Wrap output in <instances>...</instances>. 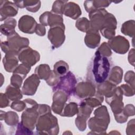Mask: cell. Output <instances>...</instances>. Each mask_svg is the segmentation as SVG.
<instances>
[{
  "label": "cell",
  "instance_id": "obj_1",
  "mask_svg": "<svg viewBox=\"0 0 135 135\" xmlns=\"http://www.w3.org/2000/svg\"><path fill=\"white\" fill-rule=\"evenodd\" d=\"M110 69L111 63L108 57L101 55L97 50L89 63L86 80L96 86L107 80Z\"/></svg>",
  "mask_w": 135,
  "mask_h": 135
},
{
  "label": "cell",
  "instance_id": "obj_2",
  "mask_svg": "<svg viewBox=\"0 0 135 135\" xmlns=\"http://www.w3.org/2000/svg\"><path fill=\"white\" fill-rule=\"evenodd\" d=\"M91 28L98 31L103 28H117V22L115 16L104 9L100 8L89 13Z\"/></svg>",
  "mask_w": 135,
  "mask_h": 135
},
{
  "label": "cell",
  "instance_id": "obj_3",
  "mask_svg": "<svg viewBox=\"0 0 135 135\" xmlns=\"http://www.w3.org/2000/svg\"><path fill=\"white\" fill-rule=\"evenodd\" d=\"M93 114L94 116L88 121V127L91 130V132L89 134H105L110 122V117L107 107H99L94 110Z\"/></svg>",
  "mask_w": 135,
  "mask_h": 135
},
{
  "label": "cell",
  "instance_id": "obj_4",
  "mask_svg": "<svg viewBox=\"0 0 135 135\" xmlns=\"http://www.w3.org/2000/svg\"><path fill=\"white\" fill-rule=\"evenodd\" d=\"M35 127L40 134L56 135L59 131L57 119L51 112L39 115Z\"/></svg>",
  "mask_w": 135,
  "mask_h": 135
},
{
  "label": "cell",
  "instance_id": "obj_5",
  "mask_svg": "<svg viewBox=\"0 0 135 135\" xmlns=\"http://www.w3.org/2000/svg\"><path fill=\"white\" fill-rule=\"evenodd\" d=\"M29 40L26 37H21L17 33L7 36L6 41L1 43V49L5 54H12L18 56L22 49L28 46Z\"/></svg>",
  "mask_w": 135,
  "mask_h": 135
},
{
  "label": "cell",
  "instance_id": "obj_6",
  "mask_svg": "<svg viewBox=\"0 0 135 135\" xmlns=\"http://www.w3.org/2000/svg\"><path fill=\"white\" fill-rule=\"evenodd\" d=\"M76 85V79L75 75L69 71L64 75L61 76L59 82L52 88L53 92L62 90L69 97L74 94L75 87Z\"/></svg>",
  "mask_w": 135,
  "mask_h": 135
},
{
  "label": "cell",
  "instance_id": "obj_7",
  "mask_svg": "<svg viewBox=\"0 0 135 135\" xmlns=\"http://www.w3.org/2000/svg\"><path fill=\"white\" fill-rule=\"evenodd\" d=\"M38 104L37 103L33 105H27L26 108L21 115V122L27 128L33 131L35 127L37 119L39 117L38 112Z\"/></svg>",
  "mask_w": 135,
  "mask_h": 135
},
{
  "label": "cell",
  "instance_id": "obj_8",
  "mask_svg": "<svg viewBox=\"0 0 135 135\" xmlns=\"http://www.w3.org/2000/svg\"><path fill=\"white\" fill-rule=\"evenodd\" d=\"M93 108L82 101L79 107L77 117L75 120L76 127L80 131H84L86 128V121L90 117Z\"/></svg>",
  "mask_w": 135,
  "mask_h": 135
},
{
  "label": "cell",
  "instance_id": "obj_9",
  "mask_svg": "<svg viewBox=\"0 0 135 135\" xmlns=\"http://www.w3.org/2000/svg\"><path fill=\"white\" fill-rule=\"evenodd\" d=\"M18 60L23 64L31 67L40 61V53L29 46L23 48L18 54Z\"/></svg>",
  "mask_w": 135,
  "mask_h": 135
},
{
  "label": "cell",
  "instance_id": "obj_10",
  "mask_svg": "<svg viewBox=\"0 0 135 135\" xmlns=\"http://www.w3.org/2000/svg\"><path fill=\"white\" fill-rule=\"evenodd\" d=\"M64 31V24L54 26L49 29L47 37L54 47L58 48L63 44L65 39Z\"/></svg>",
  "mask_w": 135,
  "mask_h": 135
},
{
  "label": "cell",
  "instance_id": "obj_11",
  "mask_svg": "<svg viewBox=\"0 0 135 135\" xmlns=\"http://www.w3.org/2000/svg\"><path fill=\"white\" fill-rule=\"evenodd\" d=\"M96 92V86L92 83L86 81L76 84L74 94L77 98L84 99L93 96Z\"/></svg>",
  "mask_w": 135,
  "mask_h": 135
},
{
  "label": "cell",
  "instance_id": "obj_12",
  "mask_svg": "<svg viewBox=\"0 0 135 135\" xmlns=\"http://www.w3.org/2000/svg\"><path fill=\"white\" fill-rule=\"evenodd\" d=\"M122 100L123 93L120 86H117L112 96L110 98H105V101L110 105L113 114H118L122 112L124 107Z\"/></svg>",
  "mask_w": 135,
  "mask_h": 135
},
{
  "label": "cell",
  "instance_id": "obj_13",
  "mask_svg": "<svg viewBox=\"0 0 135 135\" xmlns=\"http://www.w3.org/2000/svg\"><path fill=\"white\" fill-rule=\"evenodd\" d=\"M107 43L110 49L115 53L120 54L126 53L130 47L129 41L121 35H118L109 40Z\"/></svg>",
  "mask_w": 135,
  "mask_h": 135
},
{
  "label": "cell",
  "instance_id": "obj_14",
  "mask_svg": "<svg viewBox=\"0 0 135 135\" xmlns=\"http://www.w3.org/2000/svg\"><path fill=\"white\" fill-rule=\"evenodd\" d=\"M69 96L62 90L54 92L53 96V102L51 109L54 113L60 115L64 109Z\"/></svg>",
  "mask_w": 135,
  "mask_h": 135
},
{
  "label": "cell",
  "instance_id": "obj_15",
  "mask_svg": "<svg viewBox=\"0 0 135 135\" xmlns=\"http://www.w3.org/2000/svg\"><path fill=\"white\" fill-rule=\"evenodd\" d=\"M18 7L14 2L8 1H0L1 21L15 16L17 14Z\"/></svg>",
  "mask_w": 135,
  "mask_h": 135
},
{
  "label": "cell",
  "instance_id": "obj_16",
  "mask_svg": "<svg viewBox=\"0 0 135 135\" xmlns=\"http://www.w3.org/2000/svg\"><path fill=\"white\" fill-rule=\"evenodd\" d=\"M39 21L41 24L44 26H50V27L64 24L62 15L49 11L45 12L41 14Z\"/></svg>",
  "mask_w": 135,
  "mask_h": 135
},
{
  "label": "cell",
  "instance_id": "obj_17",
  "mask_svg": "<svg viewBox=\"0 0 135 135\" xmlns=\"http://www.w3.org/2000/svg\"><path fill=\"white\" fill-rule=\"evenodd\" d=\"M40 83V78L33 74L27 78L24 81L22 88L23 94L26 95H33L35 94Z\"/></svg>",
  "mask_w": 135,
  "mask_h": 135
},
{
  "label": "cell",
  "instance_id": "obj_18",
  "mask_svg": "<svg viewBox=\"0 0 135 135\" xmlns=\"http://www.w3.org/2000/svg\"><path fill=\"white\" fill-rule=\"evenodd\" d=\"M37 24V22L32 16L25 15L22 16L20 18L18 23V27L21 32L31 34L35 33Z\"/></svg>",
  "mask_w": 135,
  "mask_h": 135
},
{
  "label": "cell",
  "instance_id": "obj_19",
  "mask_svg": "<svg viewBox=\"0 0 135 135\" xmlns=\"http://www.w3.org/2000/svg\"><path fill=\"white\" fill-rule=\"evenodd\" d=\"M63 14L73 20H76L82 14L79 5L73 2H68L64 5Z\"/></svg>",
  "mask_w": 135,
  "mask_h": 135
},
{
  "label": "cell",
  "instance_id": "obj_20",
  "mask_svg": "<svg viewBox=\"0 0 135 135\" xmlns=\"http://www.w3.org/2000/svg\"><path fill=\"white\" fill-rule=\"evenodd\" d=\"M86 33L84 37L85 45L91 49H94L98 46L101 40L99 31L90 28Z\"/></svg>",
  "mask_w": 135,
  "mask_h": 135
},
{
  "label": "cell",
  "instance_id": "obj_21",
  "mask_svg": "<svg viewBox=\"0 0 135 135\" xmlns=\"http://www.w3.org/2000/svg\"><path fill=\"white\" fill-rule=\"evenodd\" d=\"M97 92L105 98H110L114 94L117 86L107 80L97 85Z\"/></svg>",
  "mask_w": 135,
  "mask_h": 135
},
{
  "label": "cell",
  "instance_id": "obj_22",
  "mask_svg": "<svg viewBox=\"0 0 135 135\" xmlns=\"http://www.w3.org/2000/svg\"><path fill=\"white\" fill-rule=\"evenodd\" d=\"M17 56L12 54H5L3 59L5 70L8 72H13L18 65Z\"/></svg>",
  "mask_w": 135,
  "mask_h": 135
},
{
  "label": "cell",
  "instance_id": "obj_23",
  "mask_svg": "<svg viewBox=\"0 0 135 135\" xmlns=\"http://www.w3.org/2000/svg\"><path fill=\"white\" fill-rule=\"evenodd\" d=\"M112 2L110 1H85L84 2V7L89 13L95 9L107 7Z\"/></svg>",
  "mask_w": 135,
  "mask_h": 135
},
{
  "label": "cell",
  "instance_id": "obj_24",
  "mask_svg": "<svg viewBox=\"0 0 135 135\" xmlns=\"http://www.w3.org/2000/svg\"><path fill=\"white\" fill-rule=\"evenodd\" d=\"M16 26V21L14 18H8L4 21V23L0 26L1 33L7 36H9L15 33V28Z\"/></svg>",
  "mask_w": 135,
  "mask_h": 135
},
{
  "label": "cell",
  "instance_id": "obj_25",
  "mask_svg": "<svg viewBox=\"0 0 135 135\" xmlns=\"http://www.w3.org/2000/svg\"><path fill=\"white\" fill-rule=\"evenodd\" d=\"M13 2L18 7L21 8L25 7L27 11L33 13L38 11L41 5L40 1H20Z\"/></svg>",
  "mask_w": 135,
  "mask_h": 135
},
{
  "label": "cell",
  "instance_id": "obj_26",
  "mask_svg": "<svg viewBox=\"0 0 135 135\" xmlns=\"http://www.w3.org/2000/svg\"><path fill=\"white\" fill-rule=\"evenodd\" d=\"M4 120L5 122L8 126L12 127L16 126L19 122L18 114L13 111L4 112L1 111V120Z\"/></svg>",
  "mask_w": 135,
  "mask_h": 135
},
{
  "label": "cell",
  "instance_id": "obj_27",
  "mask_svg": "<svg viewBox=\"0 0 135 135\" xmlns=\"http://www.w3.org/2000/svg\"><path fill=\"white\" fill-rule=\"evenodd\" d=\"M123 70L120 66H115L110 70L107 80L117 85L121 82Z\"/></svg>",
  "mask_w": 135,
  "mask_h": 135
},
{
  "label": "cell",
  "instance_id": "obj_28",
  "mask_svg": "<svg viewBox=\"0 0 135 135\" xmlns=\"http://www.w3.org/2000/svg\"><path fill=\"white\" fill-rule=\"evenodd\" d=\"M5 94L10 100L13 101L19 100L23 98V93L21 89L11 84L7 86Z\"/></svg>",
  "mask_w": 135,
  "mask_h": 135
},
{
  "label": "cell",
  "instance_id": "obj_29",
  "mask_svg": "<svg viewBox=\"0 0 135 135\" xmlns=\"http://www.w3.org/2000/svg\"><path fill=\"white\" fill-rule=\"evenodd\" d=\"M51 70L48 64H42L37 66L34 71L35 74L40 79L46 80L51 73Z\"/></svg>",
  "mask_w": 135,
  "mask_h": 135
},
{
  "label": "cell",
  "instance_id": "obj_30",
  "mask_svg": "<svg viewBox=\"0 0 135 135\" xmlns=\"http://www.w3.org/2000/svg\"><path fill=\"white\" fill-rule=\"evenodd\" d=\"M79 110L78 104L74 102H69L68 104H65L64 109L60 114L62 117H73L75 114H77Z\"/></svg>",
  "mask_w": 135,
  "mask_h": 135
},
{
  "label": "cell",
  "instance_id": "obj_31",
  "mask_svg": "<svg viewBox=\"0 0 135 135\" xmlns=\"http://www.w3.org/2000/svg\"><path fill=\"white\" fill-rule=\"evenodd\" d=\"M69 66L66 62L63 60L56 62L53 66V72L59 76L64 75L69 72Z\"/></svg>",
  "mask_w": 135,
  "mask_h": 135
},
{
  "label": "cell",
  "instance_id": "obj_32",
  "mask_svg": "<svg viewBox=\"0 0 135 135\" xmlns=\"http://www.w3.org/2000/svg\"><path fill=\"white\" fill-rule=\"evenodd\" d=\"M121 32L124 35L133 38L135 33L134 21L129 20L123 23L121 26Z\"/></svg>",
  "mask_w": 135,
  "mask_h": 135
},
{
  "label": "cell",
  "instance_id": "obj_33",
  "mask_svg": "<svg viewBox=\"0 0 135 135\" xmlns=\"http://www.w3.org/2000/svg\"><path fill=\"white\" fill-rule=\"evenodd\" d=\"M104 100V96L96 91L95 94L91 97L83 99L82 101L92 108L101 105Z\"/></svg>",
  "mask_w": 135,
  "mask_h": 135
},
{
  "label": "cell",
  "instance_id": "obj_34",
  "mask_svg": "<svg viewBox=\"0 0 135 135\" xmlns=\"http://www.w3.org/2000/svg\"><path fill=\"white\" fill-rule=\"evenodd\" d=\"M75 27L79 31L86 33L91 28L90 21L84 17L80 18L75 23Z\"/></svg>",
  "mask_w": 135,
  "mask_h": 135
},
{
  "label": "cell",
  "instance_id": "obj_35",
  "mask_svg": "<svg viewBox=\"0 0 135 135\" xmlns=\"http://www.w3.org/2000/svg\"><path fill=\"white\" fill-rule=\"evenodd\" d=\"M68 2V1H55L53 3L51 12L53 13L62 15L64 5Z\"/></svg>",
  "mask_w": 135,
  "mask_h": 135
},
{
  "label": "cell",
  "instance_id": "obj_36",
  "mask_svg": "<svg viewBox=\"0 0 135 135\" xmlns=\"http://www.w3.org/2000/svg\"><path fill=\"white\" fill-rule=\"evenodd\" d=\"M25 78L20 74L13 73L11 78V84L15 87L20 88L22 85L23 80Z\"/></svg>",
  "mask_w": 135,
  "mask_h": 135
},
{
  "label": "cell",
  "instance_id": "obj_37",
  "mask_svg": "<svg viewBox=\"0 0 135 135\" xmlns=\"http://www.w3.org/2000/svg\"><path fill=\"white\" fill-rule=\"evenodd\" d=\"M97 51H99L101 55L107 57L110 56L112 54L111 49L108 43L105 42H104L101 44V45L98 47Z\"/></svg>",
  "mask_w": 135,
  "mask_h": 135
},
{
  "label": "cell",
  "instance_id": "obj_38",
  "mask_svg": "<svg viewBox=\"0 0 135 135\" xmlns=\"http://www.w3.org/2000/svg\"><path fill=\"white\" fill-rule=\"evenodd\" d=\"M31 70V67L27 66L23 64H18L17 67L14 71L13 73H17L25 78L27 73Z\"/></svg>",
  "mask_w": 135,
  "mask_h": 135
},
{
  "label": "cell",
  "instance_id": "obj_39",
  "mask_svg": "<svg viewBox=\"0 0 135 135\" xmlns=\"http://www.w3.org/2000/svg\"><path fill=\"white\" fill-rule=\"evenodd\" d=\"M16 134H32L33 132L28 128H26L22 122L18 123L16 126Z\"/></svg>",
  "mask_w": 135,
  "mask_h": 135
},
{
  "label": "cell",
  "instance_id": "obj_40",
  "mask_svg": "<svg viewBox=\"0 0 135 135\" xmlns=\"http://www.w3.org/2000/svg\"><path fill=\"white\" fill-rule=\"evenodd\" d=\"M11 109L17 111L18 112H21L26 108V103L25 102L23 101H20L19 100H16L13 101L11 104Z\"/></svg>",
  "mask_w": 135,
  "mask_h": 135
},
{
  "label": "cell",
  "instance_id": "obj_41",
  "mask_svg": "<svg viewBox=\"0 0 135 135\" xmlns=\"http://www.w3.org/2000/svg\"><path fill=\"white\" fill-rule=\"evenodd\" d=\"M122 90L123 95L126 97H131L134 94V89L132 88L130 85L123 84L119 86Z\"/></svg>",
  "mask_w": 135,
  "mask_h": 135
},
{
  "label": "cell",
  "instance_id": "obj_42",
  "mask_svg": "<svg viewBox=\"0 0 135 135\" xmlns=\"http://www.w3.org/2000/svg\"><path fill=\"white\" fill-rule=\"evenodd\" d=\"M60 77L57 75L53 72V71L52 70L50 75L49 76L48 79L46 80H45V81L49 85L54 86L57 84V83L60 81Z\"/></svg>",
  "mask_w": 135,
  "mask_h": 135
},
{
  "label": "cell",
  "instance_id": "obj_43",
  "mask_svg": "<svg viewBox=\"0 0 135 135\" xmlns=\"http://www.w3.org/2000/svg\"><path fill=\"white\" fill-rule=\"evenodd\" d=\"M124 81L134 89V72L133 71H129L126 73Z\"/></svg>",
  "mask_w": 135,
  "mask_h": 135
},
{
  "label": "cell",
  "instance_id": "obj_44",
  "mask_svg": "<svg viewBox=\"0 0 135 135\" xmlns=\"http://www.w3.org/2000/svg\"><path fill=\"white\" fill-rule=\"evenodd\" d=\"M100 32L103 36L105 37L107 39L111 40L115 37V30L111 28H103L100 30Z\"/></svg>",
  "mask_w": 135,
  "mask_h": 135
},
{
  "label": "cell",
  "instance_id": "obj_45",
  "mask_svg": "<svg viewBox=\"0 0 135 135\" xmlns=\"http://www.w3.org/2000/svg\"><path fill=\"white\" fill-rule=\"evenodd\" d=\"M122 113L127 117L134 115V107L133 105L129 104L126 105L122 111Z\"/></svg>",
  "mask_w": 135,
  "mask_h": 135
},
{
  "label": "cell",
  "instance_id": "obj_46",
  "mask_svg": "<svg viewBox=\"0 0 135 135\" xmlns=\"http://www.w3.org/2000/svg\"><path fill=\"white\" fill-rule=\"evenodd\" d=\"M51 110L52 109L51 107L47 104H38L37 110H38L39 115L50 113L51 112Z\"/></svg>",
  "mask_w": 135,
  "mask_h": 135
},
{
  "label": "cell",
  "instance_id": "obj_47",
  "mask_svg": "<svg viewBox=\"0 0 135 135\" xmlns=\"http://www.w3.org/2000/svg\"><path fill=\"white\" fill-rule=\"evenodd\" d=\"M10 103V100L6 96L5 93H1L0 94V107L4 108L8 107Z\"/></svg>",
  "mask_w": 135,
  "mask_h": 135
},
{
  "label": "cell",
  "instance_id": "obj_48",
  "mask_svg": "<svg viewBox=\"0 0 135 135\" xmlns=\"http://www.w3.org/2000/svg\"><path fill=\"white\" fill-rule=\"evenodd\" d=\"M134 119H133L129 121L126 128V133L128 135L135 134V123Z\"/></svg>",
  "mask_w": 135,
  "mask_h": 135
},
{
  "label": "cell",
  "instance_id": "obj_49",
  "mask_svg": "<svg viewBox=\"0 0 135 135\" xmlns=\"http://www.w3.org/2000/svg\"><path fill=\"white\" fill-rule=\"evenodd\" d=\"M35 33L38 36H44L46 33V30H45V26H44L41 24H37L35 28Z\"/></svg>",
  "mask_w": 135,
  "mask_h": 135
},
{
  "label": "cell",
  "instance_id": "obj_50",
  "mask_svg": "<svg viewBox=\"0 0 135 135\" xmlns=\"http://www.w3.org/2000/svg\"><path fill=\"white\" fill-rule=\"evenodd\" d=\"M114 114V116L116 121L118 123H124L127 121V120L128 119V117L125 116L122 113V112L119 113H118V114Z\"/></svg>",
  "mask_w": 135,
  "mask_h": 135
},
{
  "label": "cell",
  "instance_id": "obj_51",
  "mask_svg": "<svg viewBox=\"0 0 135 135\" xmlns=\"http://www.w3.org/2000/svg\"><path fill=\"white\" fill-rule=\"evenodd\" d=\"M134 49H132L129 51V53L128 54V61L130 63V64H131L132 66H134Z\"/></svg>",
  "mask_w": 135,
  "mask_h": 135
}]
</instances>
